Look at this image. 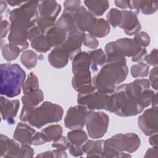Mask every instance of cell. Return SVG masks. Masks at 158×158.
I'll return each instance as SVG.
<instances>
[{"label": "cell", "mask_w": 158, "mask_h": 158, "mask_svg": "<svg viewBox=\"0 0 158 158\" xmlns=\"http://www.w3.org/2000/svg\"><path fill=\"white\" fill-rule=\"evenodd\" d=\"M38 5V1H25L20 7L10 12L11 23L8 40L10 43L17 44L21 51H25L29 46L27 33L39 18Z\"/></svg>", "instance_id": "6da1fadb"}, {"label": "cell", "mask_w": 158, "mask_h": 158, "mask_svg": "<svg viewBox=\"0 0 158 158\" xmlns=\"http://www.w3.org/2000/svg\"><path fill=\"white\" fill-rule=\"evenodd\" d=\"M115 43L121 54L125 57H131L133 62H141L147 55L146 49L140 46L133 39L121 38L115 41Z\"/></svg>", "instance_id": "30bf717a"}, {"label": "cell", "mask_w": 158, "mask_h": 158, "mask_svg": "<svg viewBox=\"0 0 158 158\" xmlns=\"http://www.w3.org/2000/svg\"><path fill=\"white\" fill-rule=\"evenodd\" d=\"M114 93L100 92L97 89L85 93H78L77 102L91 110L104 109L109 111Z\"/></svg>", "instance_id": "8992f818"}, {"label": "cell", "mask_w": 158, "mask_h": 158, "mask_svg": "<svg viewBox=\"0 0 158 158\" xmlns=\"http://www.w3.org/2000/svg\"><path fill=\"white\" fill-rule=\"evenodd\" d=\"M35 133V130L27 123L19 122L14 130L13 138L19 141L21 145L30 144V140Z\"/></svg>", "instance_id": "e0dca14e"}, {"label": "cell", "mask_w": 158, "mask_h": 158, "mask_svg": "<svg viewBox=\"0 0 158 158\" xmlns=\"http://www.w3.org/2000/svg\"><path fill=\"white\" fill-rule=\"evenodd\" d=\"M149 82L150 86L156 90L157 89V67L156 66L152 69L149 77Z\"/></svg>", "instance_id": "f6af8a7d"}, {"label": "cell", "mask_w": 158, "mask_h": 158, "mask_svg": "<svg viewBox=\"0 0 158 158\" xmlns=\"http://www.w3.org/2000/svg\"><path fill=\"white\" fill-rule=\"evenodd\" d=\"M149 142L151 145L153 146H157V133L151 135V136L149 138Z\"/></svg>", "instance_id": "db71d44e"}, {"label": "cell", "mask_w": 158, "mask_h": 158, "mask_svg": "<svg viewBox=\"0 0 158 158\" xmlns=\"http://www.w3.org/2000/svg\"><path fill=\"white\" fill-rule=\"evenodd\" d=\"M144 109L136 98L128 94L118 86L116 87L112 94L109 112L120 117H130L141 113Z\"/></svg>", "instance_id": "5b68a950"}, {"label": "cell", "mask_w": 158, "mask_h": 158, "mask_svg": "<svg viewBox=\"0 0 158 158\" xmlns=\"http://www.w3.org/2000/svg\"><path fill=\"white\" fill-rule=\"evenodd\" d=\"M69 59L67 53L60 47H55L48 55V62L53 67L61 69L66 66Z\"/></svg>", "instance_id": "44dd1931"}, {"label": "cell", "mask_w": 158, "mask_h": 158, "mask_svg": "<svg viewBox=\"0 0 158 158\" xmlns=\"http://www.w3.org/2000/svg\"><path fill=\"white\" fill-rule=\"evenodd\" d=\"M33 149L30 144H23L20 147L18 157H31L33 156Z\"/></svg>", "instance_id": "ee69618b"}, {"label": "cell", "mask_w": 158, "mask_h": 158, "mask_svg": "<svg viewBox=\"0 0 158 158\" xmlns=\"http://www.w3.org/2000/svg\"><path fill=\"white\" fill-rule=\"evenodd\" d=\"M83 44L89 49H96L98 44L99 41L98 40L89 34L85 33L83 37Z\"/></svg>", "instance_id": "60d3db41"}, {"label": "cell", "mask_w": 158, "mask_h": 158, "mask_svg": "<svg viewBox=\"0 0 158 158\" xmlns=\"http://www.w3.org/2000/svg\"><path fill=\"white\" fill-rule=\"evenodd\" d=\"M36 157H67V155L64 151H60L59 149L48 151L38 154Z\"/></svg>", "instance_id": "b9f144b4"}, {"label": "cell", "mask_w": 158, "mask_h": 158, "mask_svg": "<svg viewBox=\"0 0 158 158\" xmlns=\"http://www.w3.org/2000/svg\"><path fill=\"white\" fill-rule=\"evenodd\" d=\"M138 125L146 136L157 133V107L146 110L138 119Z\"/></svg>", "instance_id": "8fae6325"}, {"label": "cell", "mask_w": 158, "mask_h": 158, "mask_svg": "<svg viewBox=\"0 0 158 158\" xmlns=\"http://www.w3.org/2000/svg\"><path fill=\"white\" fill-rule=\"evenodd\" d=\"M114 2L115 6L120 9H125L128 8V1H115Z\"/></svg>", "instance_id": "f5cc1de1"}, {"label": "cell", "mask_w": 158, "mask_h": 158, "mask_svg": "<svg viewBox=\"0 0 158 158\" xmlns=\"http://www.w3.org/2000/svg\"><path fill=\"white\" fill-rule=\"evenodd\" d=\"M92 111L80 104L70 107L64 117L65 126L70 130L82 129L85 125L87 116Z\"/></svg>", "instance_id": "ba28073f"}, {"label": "cell", "mask_w": 158, "mask_h": 158, "mask_svg": "<svg viewBox=\"0 0 158 158\" xmlns=\"http://www.w3.org/2000/svg\"><path fill=\"white\" fill-rule=\"evenodd\" d=\"M20 61L26 68L31 69L36 65L38 56L32 50H26L21 54Z\"/></svg>", "instance_id": "d6a6232c"}, {"label": "cell", "mask_w": 158, "mask_h": 158, "mask_svg": "<svg viewBox=\"0 0 158 158\" xmlns=\"http://www.w3.org/2000/svg\"><path fill=\"white\" fill-rule=\"evenodd\" d=\"M61 6L56 1H43L39 2L38 12L40 17H49L56 20L60 12Z\"/></svg>", "instance_id": "ffe728a7"}, {"label": "cell", "mask_w": 158, "mask_h": 158, "mask_svg": "<svg viewBox=\"0 0 158 158\" xmlns=\"http://www.w3.org/2000/svg\"><path fill=\"white\" fill-rule=\"evenodd\" d=\"M149 67L148 64L140 62L133 65L131 67V75L133 78L146 77L148 75Z\"/></svg>", "instance_id": "d590c367"}, {"label": "cell", "mask_w": 158, "mask_h": 158, "mask_svg": "<svg viewBox=\"0 0 158 158\" xmlns=\"http://www.w3.org/2000/svg\"><path fill=\"white\" fill-rule=\"evenodd\" d=\"M20 102L17 99L6 98L3 96L1 99V114L2 118L9 124L13 125L15 123L14 118L16 117L19 110Z\"/></svg>", "instance_id": "9a60e30c"}, {"label": "cell", "mask_w": 158, "mask_h": 158, "mask_svg": "<svg viewBox=\"0 0 158 158\" xmlns=\"http://www.w3.org/2000/svg\"><path fill=\"white\" fill-rule=\"evenodd\" d=\"M20 149L19 144L7 136L1 135V157H18Z\"/></svg>", "instance_id": "ac0fdd59"}, {"label": "cell", "mask_w": 158, "mask_h": 158, "mask_svg": "<svg viewBox=\"0 0 158 158\" xmlns=\"http://www.w3.org/2000/svg\"><path fill=\"white\" fill-rule=\"evenodd\" d=\"M131 157L128 154L124 153L112 146L106 139L104 142L102 157Z\"/></svg>", "instance_id": "1f68e13d"}, {"label": "cell", "mask_w": 158, "mask_h": 158, "mask_svg": "<svg viewBox=\"0 0 158 158\" xmlns=\"http://www.w3.org/2000/svg\"><path fill=\"white\" fill-rule=\"evenodd\" d=\"M93 15L84 6H81L75 12V24L76 28L85 33L91 26L95 20Z\"/></svg>", "instance_id": "2e32d148"}, {"label": "cell", "mask_w": 158, "mask_h": 158, "mask_svg": "<svg viewBox=\"0 0 158 158\" xmlns=\"http://www.w3.org/2000/svg\"><path fill=\"white\" fill-rule=\"evenodd\" d=\"M105 52L106 56V62H126V59L120 52L115 41H112L107 43L105 46Z\"/></svg>", "instance_id": "484cf974"}, {"label": "cell", "mask_w": 158, "mask_h": 158, "mask_svg": "<svg viewBox=\"0 0 158 158\" xmlns=\"http://www.w3.org/2000/svg\"><path fill=\"white\" fill-rule=\"evenodd\" d=\"M67 138L71 144L82 147V145L88 139V136L82 129H76L72 130L67 133Z\"/></svg>", "instance_id": "f546056e"}, {"label": "cell", "mask_w": 158, "mask_h": 158, "mask_svg": "<svg viewBox=\"0 0 158 158\" xmlns=\"http://www.w3.org/2000/svg\"><path fill=\"white\" fill-rule=\"evenodd\" d=\"M107 21L113 27H119L122 19V12L115 8H112L107 14L106 15Z\"/></svg>", "instance_id": "8d00e7d4"}, {"label": "cell", "mask_w": 158, "mask_h": 158, "mask_svg": "<svg viewBox=\"0 0 158 158\" xmlns=\"http://www.w3.org/2000/svg\"><path fill=\"white\" fill-rule=\"evenodd\" d=\"M48 142V140L46 138V136L44 135L43 133L41 132H36L34 134V135L32 136L30 144L31 145H41L43 144H45L46 143Z\"/></svg>", "instance_id": "7bdbcfd3"}, {"label": "cell", "mask_w": 158, "mask_h": 158, "mask_svg": "<svg viewBox=\"0 0 158 158\" xmlns=\"http://www.w3.org/2000/svg\"><path fill=\"white\" fill-rule=\"evenodd\" d=\"M7 8V2L6 1H0V9H1V14H2V12L5 10Z\"/></svg>", "instance_id": "9f6ffc18"}, {"label": "cell", "mask_w": 158, "mask_h": 158, "mask_svg": "<svg viewBox=\"0 0 158 158\" xmlns=\"http://www.w3.org/2000/svg\"><path fill=\"white\" fill-rule=\"evenodd\" d=\"M69 150L70 154L75 157H81L83 154L82 147L78 146L72 144L71 143L69 148Z\"/></svg>", "instance_id": "f907efd6"}, {"label": "cell", "mask_w": 158, "mask_h": 158, "mask_svg": "<svg viewBox=\"0 0 158 158\" xmlns=\"http://www.w3.org/2000/svg\"><path fill=\"white\" fill-rule=\"evenodd\" d=\"M43 93L40 88L25 94L22 97L23 107L20 112V119L22 122H27L31 112L43 101Z\"/></svg>", "instance_id": "7c38bea8"}, {"label": "cell", "mask_w": 158, "mask_h": 158, "mask_svg": "<svg viewBox=\"0 0 158 158\" xmlns=\"http://www.w3.org/2000/svg\"><path fill=\"white\" fill-rule=\"evenodd\" d=\"M38 89H39L38 78L36 75L31 72L28 74L27 80L24 82L22 87L23 92L25 94Z\"/></svg>", "instance_id": "e575fe53"}, {"label": "cell", "mask_w": 158, "mask_h": 158, "mask_svg": "<svg viewBox=\"0 0 158 158\" xmlns=\"http://www.w3.org/2000/svg\"><path fill=\"white\" fill-rule=\"evenodd\" d=\"M56 25L64 30L67 33L78 30L75 24V12L64 10L59 20L56 22Z\"/></svg>", "instance_id": "603a6c76"}, {"label": "cell", "mask_w": 158, "mask_h": 158, "mask_svg": "<svg viewBox=\"0 0 158 158\" xmlns=\"http://www.w3.org/2000/svg\"><path fill=\"white\" fill-rule=\"evenodd\" d=\"M26 77L25 72L17 64H1V94L7 98L18 96Z\"/></svg>", "instance_id": "3957f363"}, {"label": "cell", "mask_w": 158, "mask_h": 158, "mask_svg": "<svg viewBox=\"0 0 158 158\" xmlns=\"http://www.w3.org/2000/svg\"><path fill=\"white\" fill-rule=\"evenodd\" d=\"M88 11L94 16L102 15L109 7L107 1H85Z\"/></svg>", "instance_id": "4316f807"}, {"label": "cell", "mask_w": 158, "mask_h": 158, "mask_svg": "<svg viewBox=\"0 0 158 158\" xmlns=\"http://www.w3.org/2000/svg\"><path fill=\"white\" fill-rule=\"evenodd\" d=\"M157 146H153V148L148 149L146 152L144 157H157Z\"/></svg>", "instance_id": "816d5d0a"}, {"label": "cell", "mask_w": 158, "mask_h": 158, "mask_svg": "<svg viewBox=\"0 0 158 158\" xmlns=\"http://www.w3.org/2000/svg\"><path fill=\"white\" fill-rule=\"evenodd\" d=\"M109 116L103 112H91L86 117L85 125L89 136L93 139L102 138L107 132Z\"/></svg>", "instance_id": "52a82bcc"}, {"label": "cell", "mask_w": 158, "mask_h": 158, "mask_svg": "<svg viewBox=\"0 0 158 158\" xmlns=\"http://www.w3.org/2000/svg\"><path fill=\"white\" fill-rule=\"evenodd\" d=\"M110 24L104 19H95L91 26L87 31L94 37L102 38L106 36L110 31Z\"/></svg>", "instance_id": "7402d4cb"}, {"label": "cell", "mask_w": 158, "mask_h": 158, "mask_svg": "<svg viewBox=\"0 0 158 158\" xmlns=\"http://www.w3.org/2000/svg\"><path fill=\"white\" fill-rule=\"evenodd\" d=\"M70 145V143L68 138L65 136H61L57 139L53 141L52 146L60 151H65L67 149Z\"/></svg>", "instance_id": "ab89813d"}, {"label": "cell", "mask_w": 158, "mask_h": 158, "mask_svg": "<svg viewBox=\"0 0 158 158\" xmlns=\"http://www.w3.org/2000/svg\"><path fill=\"white\" fill-rule=\"evenodd\" d=\"M41 35L43 34L41 33L40 30L39 29V28L36 24L28 30L27 33V39L29 40L30 41H31L34 39H35L36 38H37L38 36Z\"/></svg>", "instance_id": "c3c4849f"}, {"label": "cell", "mask_w": 158, "mask_h": 158, "mask_svg": "<svg viewBox=\"0 0 158 158\" xmlns=\"http://www.w3.org/2000/svg\"><path fill=\"white\" fill-rule=\"evenodd\" d=\"M104 142L102 139L88 140L85 144L82 145L83 153L86 154V157H102Z\"/></svg>", "instance_id": "cb8c5ba5"}, {"label": "cell", "mask_w": 158, "mask_h": 158, "mask_svg": "<svg viewBox=\"0 0 158 158\" xmlns=\"http://www.w3.org/2000/svg\"><path fill=\"white\" fill-rule=\"evenodd\" d=\"M128 73L126 62H107L93 77V84L100 92L114 93L116 85L123 82Z\"/></svg>", "instance_id": "7a4b0ae2"}, {"label": "cell", "mask_w": 158, "mask_h": 158, "mask_svg": "<svg viewBox=\"0 0 158 158\" xmlns=\"http://www.w3.org/2000/svg\"><path fill=\"white\" fill-rule=\"evenodd\" d=\"M122 19L119 27L123 29L125 33L131 36L138 33L141 26L136 16V14L133 10H122Z\"/></svg>", "instance_id": "5bb4252c"}, {"label": "cell", "mask_w": 158, "mask_h": 158, "mask_svg": "<svg viewBox=\"0 0 158 158\" xmlns=\"http://www.w3.org/2000/svg\"><path fill=\"white\" fill-rule=\"evenodd\" d=\"M31 46L39 52H46L52 48L45 35H41L31 41Z\"/></svg>", "instance_id": "f1b7e54d"}, {"label": "cell", "mask_w": 158, "mask_h": 158, "mask_svg": "<svg viewBox=\"0 0 158 158\" xmlns=\"http://www.w3.org/2000/svg\"><path fill=\"white\" fill-rule=\"evenodd\" d=\"M146 62L152 66H157V49H154L148 55H146L144 59Z\"/></svg>", "instance_id": "bcb514c9"}, {"label": "cell", "mask_w": 158, "mask_h": 158, "mask_svg": "<svg viewBox=\"0 0 158 158\" xmlns=\"http://www.w3.org/2000/svg\"><path fill=\"white\" fill-rule=\"evenodd\" d=\"M84 34L85 33L79 30L68 33L65 41L60 46L67 53L69 59L72 60L74 56L81 51Z\"/></svg>", "instance_id": "4fadbf2b"}, {"label": "cell", "mask_w": 158, "mask_h": 158, "mask_svg": "<svg viewBox=\"0 0 158 158\" xmlns=\"http://www.w3.org/2000/svg\"><path fill=\"white\" fill-rule=\"evenodd\" d=\"M36 25L43 35H45L51 28L56 25V20L45 17H40L36 22Z\"/></svg>", "instance_id": "74e56055"}, {"label": "cell", "mask_w": 158, "mask_h": 158, "mask_svg": "<svg viewBox=\"0 0 158 158\" xmlns=\"http://www.w3.org/2000/svg\"><path fill=\"white\" fill-rule=\"evenodd\" d=\"M67 34L68 33L66 31L55 25L45 35L52 47L55 48L60 46L64 43L67 37Z\"/></svg>", "instance_id": "d4e9b609"}, {"label": "cell", "mask_w": 158, "mask_h": 158, "mask_svg": "<svg viewBox=\"0 0 158 158\" xmlns=\"http://www.w3.org/2000/svg\"><path fill=\"white\" fill-rule=\"evenodd\" d=\"M128 8L134 10L136 14L141 11L143 14L151 15L157 10L158 2L149 1H128Z\"/></svg>", "instance_id": "d6986e66"}, {"label": "cell", "mask_w": 158, "mask_h": 158, "mask_svg": "<svg viewBox=\"0 0 158 158\" xmlns=\"http://www.w3.org/2000/svg\"><path fill=\"white\" fill-rule=\"evenodd\" d=\"M107 140L118 150L129 153L137 151L141 144L139 136L134 133L117 134Z\"/></svg>", "instance_id": "9c48e42d"}, {"label": "cell", "mask_w": 158, "mask_h": 158, "mask_svg": "<svg viewBox=\"0 0 158 158\" xmlns=\"http://www.w3.org/2000/svg\"><path fill=\"white\" fill-rule=\"evenodd\" d=\"M90 58V67L93 72L98 70V67L106 62V56L102 49H95L88 52Z\"/></svg>", "instance_id": "83f0119b"}, {"label": "cell", "mask_w": 158, "mask_h": 158, "mask_svg": "<svg viewBox=\"0 0 158 158\" xmlns=\"http://www.w3.org/2000/svg\"><path fill=\"white\" fill-rule=\"evenodd\" d=\"M41 132L46 136L48 142L55 141L62 136V128L59 125H51L41 130Z\"/></svg>", "instance_id": "836d02e7"}, {"label": "cell", "mask_w": 158, "mask_h": 158, "mask_svg": "<svg viewBox=\"0 0 158 158\" xmlns=\"http://www.w3.org/2000/svg\"><path fill=\"white\" fill-rule=\"evenodd\" d=\"M6 2L9 4L10 6H22L24 1H6Z\"/></svg>", "instance_id": "11a10c76"}, {"label": "cell", "mask_w": 158, "mask_h": 158, "mask_svg": "<svg viewBox=\"0 0 158 158\" xmlns=\"http://www.w3.org/2000/svg\"><path fill=\"white\" fill-rule=\"evenodd\" d=\"M1 48L2 56L7 61L15 59L22 52L20 48L17 44L10 43L4 44Z\"/></svg>", "instance_id": "4dcf8cb0"}, {"label": "cell", "mask_w": 158, "mask_h": 158, "mask_svg": "<svg viewBox=\"0 0 158 158\" xmlns=\"http://www.w3.org/2000/svg\"><path fill=\"white\" fill-rule=\"evenodd\" d=\"M80 1H65L64 2V6L65 10L75 12L80 6Z\"/></svg>", "instance_id": "7dc6e473"}, {"label": "cell", "mask_w": 158, "mask_h": 158, "mask_svg": "<svg viewBox=\"0 0 158 158\" xmlns=\"http://www.w3.org/2000/svg\"><path fill=\"white\" fill-rule=\"evenodd\" d=\"M9 30H10V24L6 20H1V37L3 38L6 37Z\"/></svg>", "instance_id": "681fc988"}, {"label": "cell", "mask_w": 158, "mask_h": 158, "mask_svg": "<svg viewBox=\"0 0 158 158\" xmlns=\"http://www.w3.org/2000/svg\"><path fill=\"white\" fill-rule=\"evenodd\" d=\"M133 40L143 48L149 46L150 43V36L144 31L138 32L135 34Z\"/></svg>", "instance_id": "f35d334b"}, {"label": "cell", "mask_w": 158, "mask_h": 158, "mask_svg": "<svg viewBox=\"0 0 158 158\" xmlns=\"http://www.w3.org/2000/svg\"><path fill=\"white\" fill-rule=\"evenodd\" d=\"M63 113V109L59 104L45 101L31 112L27 122L31 126L41 128L48 123L60 121Z\"/></svg>", "instance_id": "277c9868"}]
</instances>
